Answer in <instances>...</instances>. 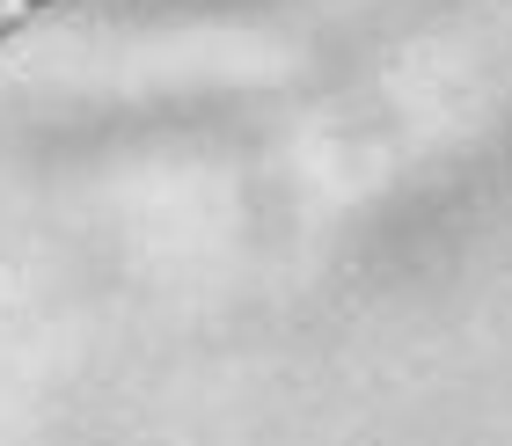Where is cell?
I'll list each match as a JSON object with an SVG mask.
<instances>
[{
  "mask_svg": "<svg viewBox=\"0 0 512 446\" xmlns=\"http://www.w3.org/2000/svg\"><path fill=\"white\" fill-rule=\"evenodd\" d=\"M30 8H37V0H0V37H8V30H15V22L30 15Z\"/></svg>",
  "mask_w": 512,
  "mask_h": 446,
  "instance_id": "1",
  "label": "cell"
},
{
  "mask_svg": "<svg viewBox=\"0 0 512 446\" xmlns=\"http://www.w3.org/2000/svg\"><path fill=\"white\" fill-rule=\"evenodd\" d=\"M37 8H44V0H37Z\"/></svg>",
  "mask_w": 512,
  "mask_h": 446,
  "instance_id": "2",
  "label": "cell"
}]
</instances>
